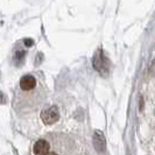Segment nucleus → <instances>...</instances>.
<instances>
[{
    "label": "nucleus",
    "mask_w": 155,
    "mask_h": 155,
    "mask_svg": "<svg viewBox=\"0 0 155 155\" xmlns=\"http://www.w3.org/2000/svg\"><path fill=\"white\" fill-rule=\"evenodd\" d=\"M93 68L96 71H98L101 76H107L110 72V61L109 58L105 56L103 49H98L94 56H93Z\"/></svg>",
    "instance_id": "f257e3e1"
},
{
    "label": "nucleus",
    "mask_w": 155,
    "mask_h": 155,
    "mask_svg": "<svg viewBox=\"0 0 155 155\" xmlns=\"http://www.w3.org/2000/svg\"><path fill=\"white\" fill-rule=\"evenodd\" d=\"M41 120L45 125H53L60 119V111L57 106H50L47 109L42 110L41 112Z\"/></svg>",
    "instance_id": "f03ea898"
},
{
    "label": "nucleus",
    "mask_w": 155,
    "mask_h": 155,
    "mask_svg": "<svg viewBox=\"0 0 155 155\" xmlns=\"http://www.w3.org/2000/svg\"><path fill=\"white\" fill-rule=\"evenodd\" d=\"M93 146L96 148V150L99 152V153L105 152V149H106V139H105L103 132L96 131L93 133Z\"/></svg>",
    "instance_id": "7ed1b4c3"
},
{
    "label": "nucleus",
    "mask_w": 155,
    "mask_h": 155,
    "mask_svg": "<svg viewBox=\"0 0 155 155\" xmlns=\"http://www.w3.org/2000/svg\"><path fill=\"white\" fill-rule=\"evenodd\" d=\"M33 152L36 155H47L50 153V145L47 140L40 139L35 142L34 147H33Z\"/></svg>",
    "instance_id": "20e7f679"
},
{
    "label": "nucleus",
    "mask_w": 155,
    "mask_h": 155,
    "mask_svg": "<svg viewBox=\"0 0 155 155\" xmlns=\"http://www.w3.org/2000/svg\"><path fill=\"white\" fill-rule=\"evenodd\" d=\"M36 86V79L31 75H26L20 79V89L23 91H31Z\"/></svg>",
    "instance_id": "39448f33"
},
{
    "label": "nucleus",
    "mask_w": 155,
    "mask_h": 155,
    "mask_svg": "<svg viewBox=\"0 0 155 155\" xmlns=\"http://www.w3.org/2000/svg\"><path fill=\"white\" fill-rule=\"evenodd\" d=\"M25 51H21V50H19V51H16L14 56H13V60H14V62L18 64V65H20V64H22L23 62V58H25Z\"/></svg>",
    "instance_id": "423d86ee"
},
{
    "label": "nucleus",
    "mask_w": 155,
    "mask_h": 155,
    "mask_svg": "<svg viewBox=\"0 0 155 155\" xmlns=\"http://www.w3.org/2000/svg\"><path fill=\"white\" fill-rule=\"evenodd\" d=\"M23 42H25V45H26L27 47H31L33 45H34V41H33V40H29V39H25Z\"/></svg>",
    "instance_id": "0eeeda50"
},
{
    "label": "nucleus",
    "mask_w": 155,
    "mask_h": 155,
    "mask_svg": "<svg viewBox=\"0 0 155 155\" xmlns=\"http://www.w3.org/2000/svg\"><path fill=\"white\" fill-rule=\"evenodd\" d=\"M5 103H6V98L2 93L0 92V104H5Z\"/></svg>",
    "instance_id": "6e6552de"
},
{
    "label": "nucleus",
    "mask_w": 155,
    "mask_h": 155,
    "mask_svg": "<svg viewBox=\"0 0 155 155\" xmlns=\"http://www.w3.org/2000/svg\"><path fill=\"white\" fill-rule=\"evenodd\" d=\"M142 105H143V101H142V98L140 97V110H142Z\"/></svg>",
    "instance_id": "1a4fd4ad"
}]
</instances>
